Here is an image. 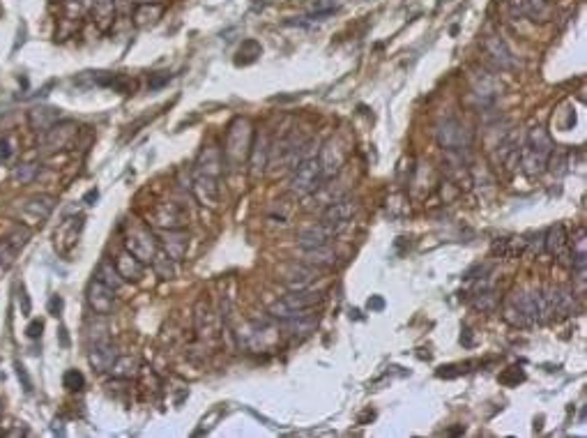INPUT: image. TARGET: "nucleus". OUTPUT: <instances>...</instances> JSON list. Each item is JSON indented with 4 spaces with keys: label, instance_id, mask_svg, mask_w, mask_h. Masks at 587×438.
<instances>
[{
    "label": "nucleus",
    "instance_id": "f257e3e1",
    "mask_svg": "<svg viewBox=\"0 0 587 438\" xmlns=\"http://www.w3.org/2000/svg\"><path fill=\"white\" fill-rule=\"evenodd\" d=\"M552 139L548 136L543 127H535L530 129L528 134V141H525V148L521 150V164L525 169V173L530 175H537L548 166V160H550V153H552Z\"/></svg>",
    "mask_w": 587,
    "mask_h": 438
},
{
    "label": "nucleus",
    "instance_id": "f03ea898",
    "mask_svg": "<svg viewBox=\"0 0 587 438\" xmlns=\"http://www.w3.org/2000/svg\"><path fill=\"white\" fill-rule=\"evenodd\" d=\"M323 300H325L323 291H314L307 286V289H297V291H290L288 296H283L279 303L269 310V314L279 321H286V318L297 316V314H302V312L314 310V307L320 305Z\"/></svg>",
    "mask_w": 587,
    "mask_h": 438
},
{
    "label": "nucleus",
    "instance_id": "7ed1b4c3",
    "mask_svg": "<svg viewBox=\"0 0 587 438\" xmlns=\"http://www.w3.org/2000/svg\"><path fill=\"white\" fill-rule=\"evenodd\" d=\"M325 182L320 162L318 157H304L293 166V175H290V191L297 196H309L318 191V187Z\"/></svg>",
    "mask_w": 587,
    "mask_h": 438
},
{
    "label": "nucleus",
    "instance_id": "20e7f679",
    "mask_svg": "<svg viewBox=\"0 0 587 438\" xmlns=\"http://www.w3.org/2000/svg\"><path fill=\"white\" fill-rule=\"evenodd\" d=\"M253 132H251V125H249L247 118H238L228 129V136H226V160L231 164H240L244 157L251 153V146H253Z\"/></svg>",
    "mask_w": 587,
    "mask_h": 438
},
{
    "label": "nucleus",
    "instance_id": "39448f33",
    "mask_svg": "<svg viewBox=\"0 0 587 438\" xmlns=\"http://www.w3.org/2000/svg\"><path fill=\"white\" fill-rule=\"evenodd\" d=\"M546 305H548L550 318H566L573 316L578 312V303H576V291L569 289V286H548V289H541Z\"/></svg>",
    "mask_w": 587,
    "mask_h": 438
},
{
    "label": "nucleus",
    "instance_id": "423d86ee",
    "mask_svg": "<svg viewBox=\"0 0 587 438\" xmlns=\"http://www.w3.org/2000/svg\"><path fill=\"white\" fill-rule=\"evenodd\" d=\"M357 212V201L355 198H338V201H331L327 205V210L323 212V224H327V227H331L336 231V234H341V231L348 227V222L352 217H355Z\"/></svg>",
    "mask_w": 587,
    "mask_h": 438
},
{
    "label": "nucleus",
    "instance_id": "0eeeda50",
    "mask_svg": "<svg viewBox=\"0 0 587 438\" xmlns=\"http://www.w3.org/2000/svg\"><path fill=\"white\" fill-rule=\"evenodd\" d=\"M184 222H186V215L177 203H159L150 210V215H148V224L164 229V231L182 229Z\"/></svg>",
    "mask_w": 587,
    "mask_h": 438
},
{
    "label": "nucleus",
    "instance_id": "6e6552de",
    "mask_svg": "<svg viewBox=\"0 0 587 438\" xmlns=\"http://www.w3.org/2000/svg\"><path fill=\"white\" fill-rule=\"evenodd\" d=\"M124 249L134 254L141 263H152L157 256V245L145 229H131V234L124 238Z\"/></svg>",
    "mask_w": 587,
    "mask_h": 438
},
{
    "label": "nucleus",
    "instance_id": "1a4fd4ad",
    "mask_svg": "<svg viewBox=\"0 0 587 438\" xmlns=\"http://www.w3.org/2000/svg\"><path fill=\"white\" fill-rule=\"evenodd\" d=\"M345 155H348V148H343L338 139H329L327 143H325L320 155H318V162H320V171H323L325 180H329L331 175H336L338 171H341V166L345 164Z\"/></svg>",
    "mask_w": 587,
    "mask_h": 438
},
{
    "label": "nucleus",
    "instance_id": "9d476101",
    "mask_svg": "<svg viewBox=\"0 0 587 438\" xmlns=\"http://www.w3.org/2000/svg\"><path fill=\"white\" fill-rule=\"evenodd\" d=\"M543 247L550 256L557 258V263L571 265V249H569V236H566L564 224H555L548 234L543 236Z\"/></svg>",
    "mask_w": 587,
    "mask_h": 438
},
{
    "label": "nucleus",
    "instance_id": "9b49d317",
    "mask_svg": "<svg viewBox=\"0 0 587 438\" xmlns=\"http://www.w3.org/2000/svg\"><path fill=\"white\" fill-rule=\"evenodd\" d=\"M438 143L445 150H463L470 146V132L459 120H445L438 129Z\"/></svg>",
    "mask_w": 587,
    "mask_h": 438
},
{
    "label": "nucleus",
    "instance_id": "f8f14e48",
    "mask_svg": "<svg viewBox=\"0 0 587 438\" xmlns=\"http://www.w3.org/2000/svg\"><path fill=\"white\" fill-rule=\"evenodd\" d=\"M88 305L97 316H108L115 310V291L95 279L88 289Z\"/></svg>",
    "mask_w": 587,
    "mask_h": 438
},
{
    "label": "nucleus",
    "instance_id": "ddd939ff",
    "mask_svg": "<svg viewBox=\"0 0 587 438\" xmlns=\"http://www.w3.org/2000/svg\"><path fill=\"white\" fill-rule=\"evenodd\" d=\"M191 191L196 194V198L207 208H217L219 205V184L214 180V175H207V173H196L193 178V184H191Z\"/></svg>",
    "mask_w": 587,
    "mask_h": 438
},
{
    "label": "nucleus",
    "instance_id": "4468645a",
    "mask_svg": "<svg viewBox=\"0 0 587 438\" xmlns=\"http://www.w3.org/2000/svg\"><path fill=\"white\" fill-rule=\"evenodd\" d=\"M334 236H336V231L320 222V224H314V227L300 231V236H297V245H300L302 249L320 247V245H329Z\"/></svg>",
    "mask_w": 587,
    "mask_h": 438
},
{
    "label": "nucleus",
    "instance_id": "2eb2a0df",
    "mask_svg": "<svg viewBox=\"0 0 587 438\" xmlns=\"http://www.w3.org/2000/svg\"><path fill=\"white\" fill-rule=\"evenodd\" d=\"M76 129L72 122H55L46 129V136H44V146L48 150H62L69 146V141L74 139Z\"/></svg>",
    "mask_w": 587,
    "mask_h": 438
},
{
    "label": "nucleus",
    "instance_id": "dca6fc26",
    "mask_svg": "<svg viewBox=\"0 0 587 438\" xmlns=\"http://www.w3.org/2000/svg\"><path fill=\"white\" fill-rule=\"evenodd\" d=\"M115 270L120 272V277L124 279V282H138V279L143 277V265L134 254H129L127 249L120 251V254L115 256Z\"/></svg>",
    "mask_w": 587,
    "mask_h": 438
},
{
    "label": "nucleus",
    "instance_id": "f3484780",
    "mask_svg": "<svg viewBox=\"0 0 587 438\" xmlns=\"http://www.w3.org/2000/svg\"><path fill=\"white\" fill-rule=\"evenodd\" d=\"M304 263L311 265V268H316V270L334 268V265H336V251L331 249L329 245H320V247L304 249Z\"/></svg>",
    "mask_w": 587,
    "mask_h": 438
},
{
    "label": "nucleus",
    "instance_id": "a211bd4d",
    "mask_svg": "<svg viewBox=\"0 0 587 438\" xmlns=\"http://www.w3.org/2000/svg\"><path fill=\"white\" fill-rule=\"evenodd\" d=\"M186 245H189V238L182 234V229L164 231V249L166 256L173 258V261H182L186 254Z\"/></svg>",
    "mask_w": 587,
    "mask_h": 438
},
{
    "label": "nucleus",
    "instance_id": "6ab92c4d",
    "mask_svg": "<svg viewBox=\"0 0 587 438\" xmlns=\"http://www.w3.org/2000/svg\"><path fill=\"white\" fill-rule=\"evenodd\" d=\"M483 51H486V56H490V60H493L497 67H502V70H507V67L514 65L511 51L507 49V44H504L500 37H486V39H483Z\"/></svg>",
    "mask_w": 587,
    "mask_h": 438
},
{
    "label": "nucleus",
    "instance_id": "aec40b11",
    "mask_svg": "<svg viewBox=\"0 0 587 438\" xmlns=\"http://www.w3.org/2000/svg\"><path fill=\"white\" fill-rule=\"evenodd\" d=\"M115 358H117V351H115V346L108 344V341L95 344L93 351H90V365H93L97 372H108Z\"/></svg>",
    "mask_w": 587,
    "mask_h": 438
},
{
    "label": "nucleus",
    "instance_id": "412c9836",
    "mask_svg": "<svg viewBox=\"0 0 587 438\" xmlns=\"http://www.w3.org/2000/svg\"><path fill=\"white\" fill-rule=\"evenodd\" d=\"M316 275H318L316 268H311V265L302 263V265H295V268L286 275L283 282H286V286L290 291H297V289H307V286L316 279Z\"/></svg>",
    "mask_w": 587,
    "mask_h": 438
},
{
    "label": "nucleus",
    "instance_id": "4be33fe9",
    "mask_svg": "<svg viewBox=\"0 0 587 438\" xmlns=\"http://www.w3.org/2000/svg\"><path fill=\"white\" fill-rule=\"evenodd\" d=\"M493 251L504 258H516L528 251V240L525 238H500V240H495Z\"/></svg>",
    "mask_w": 587,
    "mask_h": 438
},
{
    "label": "nucleus",
    "instance_id": "5701e85b",
    "mask_svg": "<svg viewBox=\"0 0 587 438\" xmlns=\"http://www.w3.org/2000/svg\"><path fill=\"white\" fill-rule=\"evenodd\" d=\"M523 15L530 17L532 21H550L552 5L550 0H523Z\"/></svg>",
    "mask_w": 587,
    "mask_h": 438
},
{
    "label": "nucleus",
    "instance_id": "b1692460",
    "mask_svg": "<svg viewBox=\"0 0 587 438\" xmlns=\"http://www.w3.org/2000/svg\"><path fill=\"white\" fill-rule=\"evenodd\" d=\"M502 318L507 321L511 327H530V325H535V323H532V321L528 318V314L521 310V305L516 303L514 296H511V298L507 300V305H504Z\"/></svg>",
    "mask_w": 587,
    "mask_h": 438
},
{
    "label": "nucleus",
    "instance_id": "393cba45",
    "mask_svg": "<svg viewBox=\"0 0 587 438\" xmlns=\"http://www.w3.org/2000/svg\"><path fill=\"white\" fill-rule=\"evenodd\" d=\"M108 372L113 374L115 379H122V381L134 379V376L138 374V360L131 358V355H117Z\"/></svg>",
    "mask_w": 587,
    "mask_h": 438
},
{
    "label": "nucleus",
    "instance_id": "a878e982",
    "mask_svg": "<svg viewBox=\"0 0 587 438\" xmlns=\"http://www.w3.org/2000/svg\"><path fill=\"white\" fill-rule=\"evenodd\" d=\"M95 279H97V282H102V284H106L108 289H113V291H117L124 284V279L120 277V272L115 270V265L110 261H102L99 263V268H97V272H95Z\"/></svg>",
    "mask_w": 587,
    "mask_h": 438
},
{
    "label": "nucleus",
    "instance_id": "bb28decb",
    "mask_svg": "<svg viewBox=\"0 0 587 438\" xmlns=\"http://www.w3.org/2000/svg\"><path fill=\"white\" fill-rule=\"evenodd\" d=\"M53 205H55L53 196L39 194V196H32L30 201L26 203V212L28 215H35L37 219H46L53 212Z\"/></svg>",
    "mask_w": 587,
    "mask_h": 438
},
{
    "label": "nucleus",
    "instance_id": "cd10ccee",
    "mask_svg": "<svg viewBox=\"0 0 587 438\" xmlns=\"http://www.w3.org/2000/svg\"><path fill=\"white\" fill-rule=\"evenodd\" d=\"M159 17H162V5H157V3L138 5L136 12H134V21H136V26H148V23H155Z\"/></svg>",
    "mask_w": 587,
    "mask_h": 438
},
{
    "label": "nucleus",
    "instance_id": "c85d7f7f",
    "mask_svg": "<svg viewBox=\"0 0 587 438\" xmlns=\"http://www.w3.org/2000/svg\"><path fill=\"white\" fill-rule=\"evenodd\" d=\"M93 12L97 21L106 26V21L113 19V0H93Z\"/></svg>",
    "mask_w": 587,
    "mask_h": 438
},
{
    "label": "nucleus",
    "instance_id": "c756f323",
    "mask_svg": "<svg viewBox=\"0 0 587 438\" xmlns=\"http://www.w3.org/2000/svg\"><path fill=\"white\" fill-rule=\"evenodd\" d=\"M17 254H19V249L5 238V240L0 242V270H10L14 261H17Z\"/></svg>",
    "mask_w": 587,
    "mask_h": 438
},
{
    "label": "nucleus",
    "instance_id": "7c9ffc66",
    "mask_svg": "<svg viewBox=\"0 0 587 438\" xmlns=\"http://www.w3.org/2000/svg\"><path fill=\"white\" fill-rule=\"evenodd\" d=\"M39 111H41V115L37 111H32V115H30V122L35 127L48 129L53 125V120H58V111H55V108H39Z\"/></svg>",
    "mask_w": 587,
    "mask_h": 438
},
{
    "label": "nucleus",
    "instance_id": "2f4dec72",
    "mask_svg": "<svg viewBox=\"0 0 587 438\" xmlns=\"http://www.w3.org/2000/svg\"><path fill=\"white\" fill-rule=\"evenodd\" d=\"M175 261H173V258H169L166 254H159L157 251V256H155V261H152V265H155V270L159 272V275H162L164 279H171L173 275H175V265H173Z\"/></svg>",
    "mask_w": 587,
    "mask_h": 438
},
{
    "label": "nucleus",
    "instance_id": "473e14b6",
    "mask_svg": "<svg viewBox=\"0 0 587 438\" xmlns=\"http://www.w3.org/2000/svg\"><path fill=\"white\" fill-rule=\"evenodd\" d=\"M35 175H37V164H23V166L14 169V180L21 184H28Z\"/></svg>",
    "mask_w": 587,
    "mask_h": 438
},
{
    "label": "nucleus",
    "instance_id": "72a5a7b5",
    "mask_svg": "<svg viewBox=\"0 0 587 438\" xmlns=\"http://www.w3.org/2000/svg\"><path fill=\"white\" fill-rule=\"evenodd\" d=\"M495 305H497V298H495V293H490V291H488V293H481V296L474 298V307H477V310L490 312Z\"/></svg>",
    "mask_w": 587,
    "mask_h": 438
},
{
    "label": "nucleus",
    "instance_id": "f704fd0d",
    "mask_svg": "<svg viewBox=\"0 0 587 438\" xmlns=\"http://www.w3.org/2000/svg\"><path fill=\"white\" fill-rule=\"evenodd\" d=\"M62 383H65L67 390H81L83 388V374L76 372V369H69V372L65 374V379H62Z\"/></svg>",
    "mask_w": 587,
    "mask_h": 438
},
{
    "label": "nucleus",
    "instance_id": "c9c22d12",
    "mask_svg": "<svg viewBox=\"0 0 587 438\" xmlns=\"http://www.w3.org/2000/svg\"><path fill=\"white\" fill-rule=\"evenodd\" d=\"M28 238H30V231H28V229H17L12 236H7V240H10L17 249H21L28 242Z\"/></svg>",
    "mask_w": 587,
    "mask_h": 438
},
{
    "label": "nucleus",
    "instance_id": "e433bc0d",
    "mask_svg": "<svg viewBox=\"0 0 587 438\" xmlns=\"http://www.w3.org/2000/svg\"><path fill=\"white\" fill-rule=\"evenodd\" d=\"M41 330H44V323L41 321H30V325L26 327V334L30 339H39L41 337Z\"/></svg>",
    "mask_w": 587,
    "mask_h": 438
},
{
    "label": "nucleus",
    "instance_id": "4c0bfd02",
    "mask_svg": "<svg viewBox=\"0 0 587 438\" xmlns=\"http://www.w3.org/2000/svg\"><path fill=\"white\" fill-rule=\"evenodd\" d=\"M19 305H21V312L28 316V314H30V298H28L26 289H21V293H19Z\"/></svg>",
    "mask_w": 587,
    "mask_h": 438
},
{
    "label": "nucleus",
    "instance_id": "58836bf2",
    "mask_svg": "<svg viewBox=\"0 0 587 438\" xmlns=\"http://www.w3.org/2000/svg\"><path fill=\"white\" fill-rule=\"evenodd\" d=\"M60 310H62V300H60L58 296H53V298H51V303H48V312H51L53 316H58Z\"/></svg>",
    "mask_w": 587,
    "mask_h": 438
},
{
    "label": "nucleus",
    "instance_id": "ea45409f",
    "mask_svg": "<svg viewBox=\"0 0 587 438\" xmlns=\"http://www.w3.org/2000/svg\"><path fill=\"white\" fill-rule=\"evenodd\" d=\"M17 374H19V379L23 381V388H26V392H30V379H28L26 369L21 367V365H17Z\"/></svg>",
    "mask_w": 587,
    "mask_h": 438
},
{
    "label": "nucleus",
    "instance_id": "a19ab883",
    "mask_svg": "<svg viewBox=\"0 0 587 438\" xmlns=\"http://www.w3.org/2000/svg\"><path fill=\"white\" fill-rule=\"evenodd\" d=\"M12 155V150H10V141H0V157H3V160H7V157Z\"/></svg>",
    "mask_w": 587,
    "mask_h": 438
},
{
    "label": "nucleus",
    "instance_id": "79ce46f5",
    "mask_svg": "<svg viewBox=\"0 0 587 438\" xmlns=\"http://www.w3.org/2000/svg\"><path fill=\"white\" fill-rule=\"evenodd\" d=\"M383 305H385V303H383V300H380V298L369 300V307H371V310H383Z\"/></svg>",
    "mask_w": 587,
    "mask_h": 438
},
{
    "label": "nucleus",
    "instance_id": "37998d69",
    "mask_svg": "<svg viewBox=\"0 0 587 438\" xmlns=\"http://www.w3.org/2000/svg\"><path fill=\"white\" fill-rule=\"evenodd\" d=\"M131 3H136V5H148V3H157V0H131Z\"/></svg>",
    "mask_w": 587,
    "mask_h": 438
},
{
    "label": "nucleus",
    "instance_id": "c03bdc74",
    "mask_svg": "<svg viewBox=\"0 0 587 438\" xmlns=\"http://www.w3.org/2000/svg\"><path fill=\"white\" fill-rule=\"evenodd\" d=\"M93 198H97V191H90V194L86 196V201H93Z\"/></svg>",
    "mask_w": 587,
    "mask_h": 438
}]
</instances>
